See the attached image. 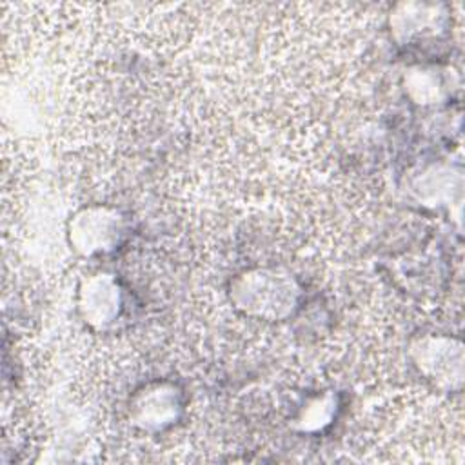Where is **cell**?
I'll use <instances>...</instances> for the list:
<instances>
[{
  "mask_svg": "<svg viewBox=\"0 0 465 465\" xmlns=\"http://www.w3.org/2000/svg\"><path fill=\"white\" fill-rule=\"evenodd\" d=\"M74 243L84 254L105 252L118 243L122 234V220L116 211L105 207H91L82 211L74 220Z\"/></svg>",
  "mask_w": 465,
  "mask_h": 465,
  "instance_id": "1",
  "label": "cell"
}]
</instances>
